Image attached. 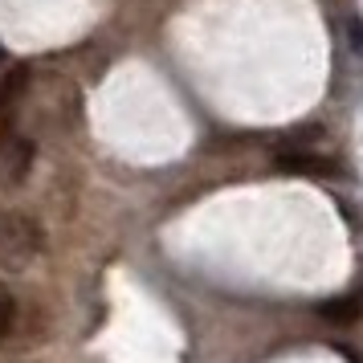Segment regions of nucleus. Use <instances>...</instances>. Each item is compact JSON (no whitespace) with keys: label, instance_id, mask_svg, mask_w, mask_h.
I'll return each instance as SVG.
<instances>
[{"label":"nucleus","instance_id":"f257e3e1","mask_svg":"<svg viewBox=\"0 0 363 363\" xmlns=\"http://www.w3.org/2000/svg\"><path fill=\"white\" fill-rule=\"evenodd\" d=\"M41 225L17 208H0V265L4 269H29L41 253Z\"/></svg>","mask_w":363,"mask_h":363},{"label":"nucleus","instance_id":"f03ea898","mask_svg":"<svg viewBox=\"0 0 363 363\" xmlns=\"http://www.w3.org/2000/svg\"><path fill=\"white\" fill-rule=\"evenodd\" d=\"M33 167V143L25 135H13V131H0V184H25Z\"/></svg>","mask_w":363,"mask_h":363},{"label":"nucleus","instance_id":"7ed1b4c3","mask_svg":"<svg viewBox=\"0 0 363 363\" xmlns=\"http://www.w3.org/2000/svg\"><path fill=\"white\" fill-rule=\"evenodd\" d=\"M278 167L286 172V176H318V180L339 176V164H335V160L311 155V151H286V155H278Z\"/></svg>","mask_w":363,"mask_h":363},{"label":"nucleus","instance_id":"20e7f679","mask_svg":"<svg viewBox=\"0 0 363 363\" xmlns=\"http://www.w3.org/2000/svg\"><path fill=\"white\" fill-rule=\"evenodd\" d=\"M25 86H29V69L25 66L9 69V74L0 78V131H9V118H13V111H17Z\"/></svg>","mask_w":363,"mask_h":363},{"label":"nucleus","instance_id":"39448f33","mask_svg":"<svg viewBox=\"0 0 363 363\" xmlns=\"http://www.w3.org/2000/svg\"><path fill=\"white\" fill-rule=\"evenodd\" d=\"M318 314H323L327 323L347 327V323H355V318L363 314V302L359 298H327V302H318Z\"/></svg>","mask_w":363,"mask_h":363},{"label":"nucleus","instance_id":"423d86ee","mask_svg":"<svg viewBox=\"0 0 363 363\" xmlns=\"http://www.w3.org/2000/svg\"><path fill=\"white\" fill-rule=\"evenodd\" d=\"M17 327V298L9 294V286H0V343Z\"/></svg>","mask_w":363,"mask_h":363},{"label":"nucleus","instance_id":"0eeeda50","mask_svg":"<svg viewBox=\"0 0 363 363\" xmlns=\"http://www.w3.org/2000/svg\"><path fill=\"white\" fill-rule=\"evenodd\" d=\"M347 45H351V53H355V57H363V21L359 17L347 21Z\"/></svg>","mask_w":363,"mask_h":363},{"label":"nucleus","instance_id":"6e6552de","mask_svg":"<svg viewBox=\"0 0 363 363\" xmlns=\"http://www.w3.org/2000/svg\"><path fill=\"white\" fill-rule=\"evenodd\" d=\"M0 57H4V53H0Z\"/></svg>","mask_w":363,"mask_h":363}]
</instances>
